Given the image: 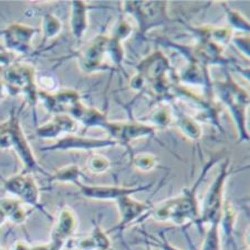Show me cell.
I'll return each instance as SVG.
<instances>
[{
	"instance_id": "11",
	"label": "cell",
	"mask_w": 250,
	"mask_h": 250,
	"mask_svg": "<svg viewBox=\"0 0 250 250\" xmlns=\"http://www.w3.org/2000/svg\"><path fill=\"white\" fill-rule=\"evenodd\" d=\"M118 144V142L114 140H94V139H85V137L80 136H70L65 137L59 143L57 144V148L62 149H95V148H102V147H109L113 146V145Z\"/></svg>"
},
{
	"instance_id": "19",
	"label": "cell",
	"mask_w": 250,
	"mask_h": 250,
	"mask_svg": "<svg viewBox=\"0 0 250 250\" xmlns=\"http://www.w3.org/2000/svg\"><path fill=\"white\" fill-rule=\"evenodd\" d=\"M133 165L142 172H149L157 165V157L149 153H142L133 158Z\"/></svg>"
},
{
	"instance_id": "6",
	"label": "cell",
	"mask_w": 250,
	"mask_h": 250,
	"mask_svg": "<svg viewBox=\"0 0 250 250\" xmlns=\"http://www.w3.org/2000/svg\"><path fill=\"white\" fill-rule=\"evenodd\" d=\"M107 36H98L81 50L79 63L83 71L93 72L103 68L105 56H107Z\"/></svg>"
},
{
	"instance_id": "13",
	"label": "cell",
	"mask_w": 250,
	"mask_h": 250,
	"mask_svg": "<svg viewBox=\"0 0 250 250\" xmlns=\"http://www.w3.org/2000/svg\"><path fill=\"white\" fill-rule=\"evenodd\" d=\"M79 131V123L70 115L57 116L53 122H51L41 128V135L56 137L62 132L76 133Z\"/></svg>"
},
{
	"instance_id": "1",
	"label": "cell",
	"mask_w": 250,
	"mask_h": 250,
	"mask_svg": "<svg viewBox=\"0 0 250 250\" xmlns=\"http://www.w3.org/2000/svg\"><path fill=\"white\" fill-rule=\"evenodd\" d=\"M204 175L199 177L198 182L194 186L184 188L180 195L153 205L149 210L151 217L156 222H170L177 226H183L189 223L197 224L201 216L197 188L202 178H204Z\"/></svg>"
},
{
	"instance_id": "14",
	"label": "cell",
	"mask_w": 250,
	"mask_h": 250,
	"mask_svg": "<svg viewBox=\"0 0 250 250\" xmlns=\"http://www.w3.org/2000/svg\"><path fill=\"white\" fill-rule=\"evenodd\" d=\"M71 29L77 38H82L87 27L86 5L83 1L71 2Z\"/></svg>"
},
{
	"instance_id": "16",
	"label": "cell",
	"mask_w": 250,
	"mask_h": 250,
	"mask_svg": "<svg viewBox=\"0 0 250 250\" xmlns=\"http://www.w3.org/2000/svg\"><path fill=\"white\" fill-rule=\"evenodd\" d=\"M237 212L234 206L229 201H225L223 205V211H222V218L219 222V227H222V230L224 232V236L228 239L231 236V232L234 230L235 223H236Z\"/></svg>"
},
{
	"instance_id": "18",
	"label": "cell",
	"mask_w": 250,
	"mask_h": 250,
	"mask_svg": "<svg viewBox=\"0 0 250 250\" xmlns=\"http://www.w3.org/2000/svg\"><path fill=\"white\" fill-rule=\"evenodd\" d=\"M220 227L219 225H212L207 227L205 238L203 240L201 250H220Z\"/></svg>"
},
{
	"instance_id": "25",
	"label": "cell",
	"mask_w": 250,
	"mask_h": 250,
	"mask_svg": "<svg viewBox=\"0 0 250 250\" xmlns=\"http://www.w3.org/2000/svg\"><path fill=\"white\" fill-rule=\"evenodd\" d=\"M107 250H111V249H107Z\"/></svg>"
},
{
	"instance_id": "9",
	"label": "cell",
	"mask_w": 250,
	"mask_h": 250,
	"mask_svg": "<svg viewBox=\"0 0 250 250\" xmlns=\"http://www.w3.org/2000/svg\"><path fill=\"white\" fill-rule=\"evenodd\" d=\"M78 228V218L76 212L65 207L60 211L57 223L51 232V241L65 246L68 240L76 234Z\"/></svg>"
},
{
	"instance_id": "4",
	"label": "cell",
	"mask_w": 250,
	"mask_h": 250,
	"mask_svg": "<svg viewBox=\"0 0 250 250\" xmlns=\"http://www.w3.org/2000/svg\"><path fill=\"white\" fill-rule=\"evenodd\" d=\"M228 162L223 164L217 177L209 186L205 197L203 199L201 207V216L196 225L203 227H209L212 225H219L222 218V211L224 205V188L225 183L228 177Z\"/></svg>"
},
{
	"instance_id": "3",
	"label": "cell",
	"mask_w": 250,
	"mask_h": 250,
	"mask_svg": "<svg viewBox=\"0 0 250 250\" xmlns=\"http://www.w3.org/2000/svg\"><path fill=\"white\" fill-rule=\"evenodd\" d=\"M215 92L219 95V99L226 105L229 110L232 119L239 128L241 140H249V136L246 133L245 128V119H246V110H247L249 104L248 93L241 89L237 83L232 80L230 77H227L225 82H217L214 85Z\"/></svg>"
},
{
	"instance_id": "22",
	"label": "cell",
	"mask_w": 250,
	"mask_h": 250,
	"mask_svg": "<svg viewBox=\"0 0 250 250\" xmlns=\"http://www.w3.org/2000/svg\"><path fill=\"white\" fill-rule=\"evenodd\" d=\"M80 176H81V170L76 165L72 166H68L63 169H61L59 173L57 174V178L59 181H68L76 184L78 181H80Z\"/></svg>"
},
{
	"instance_id": "20",
	"label": "cell",
	"mask_w": 250,
	"mask_h": 250,
	"mask_svg": "<svg viewBox=\"0 0 250 250\" xmlns=\"http://www.w3.org/2000/svg\"><path fill=\"white\" fill-rule=\"evenodd\" d=\"M110 166H111L110 161L107 160L106 157L99 155V154L91 155L89 157V160L86 161L87 169H89L91 173H94V174L105 173L106 170L110 168Z\"/></svg>"
},
{
	"instance_id": "21",
	"label": "cell",
	"mask_w": 250,
	"mask_h": 250,
	"mask_svg": "<svg viewBox=\"0 0 250 250\" xmlns=\"http://www.w3.org/2000/svg\"><path fill=\"white\" fill-rule=\"evenodd\" d=\"M174 120L173 115H172V111L167 107H161V109H157L155 112H154L152 115L151 121L156 125V126L160 127H164L167 126V125H170L172 121Z\"/></svg>"
},
{
	"instance_id": "5",
	"label": "cell",
	"mask_w": 250,
	"mask_h": 250,
	"mask_svg": "<svg viewBox=\"0 0 250 250\" xmlns=\"http://www.w3.org/2000/svg\"><path fill=\"white\" fill-rule=\"evenodd\" d=\"M124 7L139 20L140 27L146 29L154 24H160L166 20V2H124Z\"/></svg>"
},
{
	"instance_id": "8",
	"label": "cell",
	"mask_w": 250,
	"mask_h": 250,
	"mask_svg": "<svg viewBox=\"0 0 250 250\" xmlns=\"http://www.w3.org/2000/svg\"><path fill=\"white\" fill-rule=\"evenodd\" d=\"M115 204L119 210L120 222L118 227L114 229L115 230L120 229L121 231L126 229L133 223L140 220L141 217H143L147 212H149L152 207L146 203L136 201V199L132 198L131 196H124V197L120 198L119 201H116Z\"/></svg>"
},
{
	"instance_id": "24",
	"label": "cell",
	"mask_w": 250,
	"mask_h": 250,
	"mask_svg": "<svg viewBox=\"0 0 250 250\" xmlns=\"http://www.w3.org/2000/svg\"><path fill=\"white\" fill-rule=\"evenodd\" d=\"M73 250H80V249H78V248H76V249H73Z\"/></svg>"
},
{
	"instance_id": "12",
	"label": "cell",
	"mask_w": 250,
	"mask_h": 250,
	"mask_svg": "<svg viewBox=\"0 0 250 250\" xmlns=\"http://www.w3.org/2000/svg\"><path fill=\"white\" fill-rule=\"evenodd\" d=\"M78 249L80 250H107L111 249V239L107 232L100 226V224H94L90 235L79 240Z\"/></svg>"
},
{
	"instance_id": "7",
	"label": "cell",
	"mask_w": 250,
	"mask_h": 250,
	"mask_svg": "<svg viewBox=\"0 0 250 250\" xmlns=\"http://www.w3.org/2000/svg\"><path fill=\"white\" fill-rule=\"evenodd\" d=\"M80 189V195L89 199L95 201H112L116 202L124 196H132L137 191H142L145 188H149L151 185L145 187H121V186H92L84 185L80 181L76 183Z\"/></svg>"
},
{
	"instance_id": "23",
	"label": "cell",
	"mask_w": 250,
	"mask_h": 250,
	"mask_svg": "<svg viewBox=\"0 0 250 250\" xmlns=\"http://www.w3.org/2000/svg\"><path fill=\"white\" fill-rule=\"evenodd\" d=\"M151 239L153 241L152 244L160 250H181L180 248L175 247V246L170 244L169 241L166 239V237L164 236V234H162V232L160 235V238H153V237H152Z\"/></svg>"
},
{
	"instance_id": "17",
	"label": "cell",
	"mask_w": 250,
	"mask_h": 250,
	"mask_svg": "<svg viewBox=\"0 0 250 250\" xmlns=\"http://www.w3.org/2000/svg\"><path fill=\"white\" fill-rule=\"evenodd\" d=\"M1 209L5 212L6 217L16 224H22L27 218L26 209H23L16 201H5L2 203Z\"/></svg>"
},
{
	"instance_id": "10",
	"label": "cell",
	"mask_w": 250,
	"mask_h": 250,
	"mask_svg": "<svg viewBox=\"0 0 250 250\" xmlns=\"http://www.w3.org/2000/svg\"><path fill=\"white\" fill-rule=\"evenodd\" d=\"M8 189L18 195L23 202H26L29 205L40 208L39 189L31 178L16 177L14 180H10L9 184H8Z\"/></svg>"
},
{
	"instance_id": "2",
	"label": "cell",
	"mask_w": 250,
	"mask_h": 250,
	"mask_svg": "<svg viewBox=\"0 0 250 250\" xmlns=\"http://www.w3.org/2000/svg\"><path fill=\"white\" fill-rule=\"evenodd\" d=\"M139 73L133 79L132 86L135 90H141L146 83L151 85V90L160 97L172 99V89L174 83L172 79L176 78L169 68L168 61L163 53L154 52L139 64Z\"/></svg>"
},
{
	"instance_id": "26",
	"label": "cell",
	"mask_w": 250,
	"mask_h": 250,
	"mask_svg": "<svg viewBox=\"0 0 250 250\" xmlns=\"http://www.w3.org/2000/svg\"><path fill=\"white\" fill-rule=\"evenodd\" d=\"M0 250H1V249H0Z\"/></svg>"
},
{
	"instance_id": "15",
	"label": "cell",
	"mask_w": 250,
	"mask_h": 250,
	"mask_svg": "<svg viewBox=\"0 0 250 250\" xmlns=\"http://www.w3.org/2000/svg\"><path fill=\"white\" fill-rule=\"evenodd\" d=\"M175 124L177 125L183 134L190 140H198L202 136L203 132L201 126L195 122L194 119L188 118L185 114L178 113L175 119Z\"/></svg>"
}]
</instances>
